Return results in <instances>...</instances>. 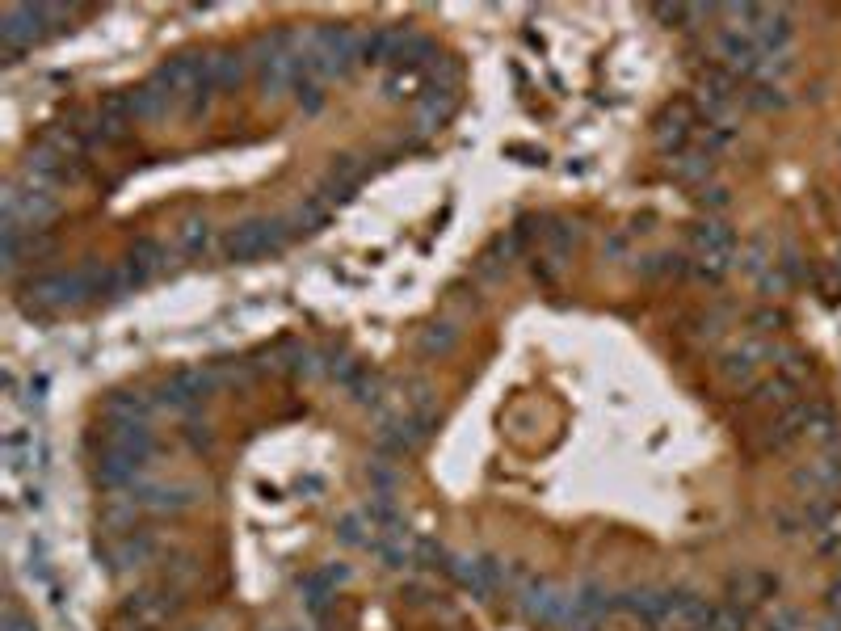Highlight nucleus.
<instances>
[{
  "mask_svg": "<svg viewBox=\"0 0 841 631\" xmlns=\"http://www.w3.org/2000/svg\"><path fill=\"white\" fill-rule=\"evenodd\" d=\"M131 93H135V118H143V122L164 118V114H169V110L177 106V101H181L177 93H169V89H164L160 80H152V76L143 80V85H135Z\"/></svg>",
  "mask_w": 841,
  "mask_h": 631,
  "instance_id": "nucleus-11",
  "label": "nucleus"
},
{
  "mask_svg": "<svg viewBox=\"0 0 841 631\" xmlns=\"http://www.w3.org/2000/svg\"><path fill=\"white\" fill-rule=\"evenodd\" d=\"M741 261H736V253H699V261H690V274L694 278H703V282H720L724 274H732Z\"/></svg>",
  "mask_w": 841,
  "mask_h": 631,
  "instance_id": "nucleus-24",
  "label": "nucleus"
},
{
  "mask_svg": "<svg viewBox=\"0 0 841 631\" xmlns=\"http://www.w3.org/2000/svg\"><path fill=\"white\" fill-rule=\"evenodd\" d=\"M135 510H139V505H135V501H127V497H118V501H110V505H101V514H97L101 531H114L118 539H122V535H131V531H135Z\"/></svg>",
  "mask_w": 841,
  "mask_h": 631,
  "instance_id": "nucleus-21",
  "label": "nucleus"
},
{
  "mask_svg": "<svg viewBox=\"0 0 841 631\" xmlns=\"http://www.w3.org/2000/svg\"><path fill=\"white\" fill-rule=\"evenodd\" d=\"M366 169H371V165H366L362 156H354V152H341V156H333V169H328V173H333V177H341L345 186H362Z\"/></svg>",
  "mask_w": 841,
  "mask_h": 631,
  "instance_id": "nucleus-28",
  "label": "nucleus"
},
{
  "mask_svg": "<svg viewBox=\"0 0 841 631\" xmlns=\"http://www.w3.org/2000/svg\"><path fill=\"white\" fill-rule=\"evenodd\" d=\"M350 396H354V404L358 409H379V400H383V388H379V379L371 375V366L358 375V383L350 388Z\"/></svg>",
  "mask_w": 841,
  "mask_h": 631,
  "instance_id": "nucleus-29",
  "label": "nucleus"
},
{
  "mask_svg": "<svg viewBox=\"0 0 841 631\" xmlns=\"http://www.w3.org/2000/svg\"><path fill=\"white\" fill-rule=\"evenodd\" d=\"M366 480H371V488H379V493L387 497V493H392V488L400 484V472H396V467L387 463V459H375L371 467H366Z\"/></svg>",
  "mask_w": 841,
  "mask_h": 631,
  "instance_id": "nucleus-33",
  "label": "nucleus"
},
{
  "mask_svg": "<svg viewBox=\"0 0 841 631\" xmlns=\"http://www.w3.org/2000/svg\"><path fill=\"white\" fill-rule=\"evenodd\" d=\"M160 409L156 404V396H148V392H114L110 400H106V421H148L152 413Z\"/></svg>",
  "mask_w": 841,
  "mask_h": 631,
  "instance_id": "nucleus-13",
  "label": "nucleus"
},
{
  "mask_svg": "<svg viewBox=\"0 0 841 631\" xmlns=\"http://www.w3.org/2000/svg\"><path fill=\"white\" fill-rule=\"evenodd\" d=\"M741 106L745 110H783L787 93H783V85H770V80H753L749 89H741Z\"/></svg>",
  "mask_w": 841,
  "mask_h": 631,
  "instance_id": "nucleus-22",
  "label": "nucleus"
},
{
  "mask_svg": "<svg viewBox=\"0 0 841 631\" xmlns=\"http://www.w3.org/2000/svg\"><path fill=\"white\" fill-rule=\"evenodd\" d=\"M619 610L635 615L648 627H661L673 619V589H652V585H635L619 594Z\"/></svg>",
  "mask_w": 841,
  "mask_h": 631,
  "instance_id": "nucleus-8",
  "label": "nucleus"
},
{
  "mask_svg": "<svg viewBox=\"0 0 841 631\" xmlns=\"http://www.w3.org/2000/svg\"><path fill=\"white\" fill-rule=\"evenodd\" d=\"M286 244H291V232H286V219H244L236 228H228L223 236V257L228 261H257V257H278Z\"/></svg>",
  "mask_w": 841,
  "mask_h": 631,
  "instance_id": "nucleus-2",
  "label": "nucleus"
},
{
  "mask_svg": "<svg viewBox=\"0 0 841 631\" xmlns=\"http://www.w3.org/2000/svg\"><path fill=\"white\" fill-rule=\"evenodd\" d=\"M627 249H631V236H627V232H614V236H606V244H602L606 257H627Z\"/></svg>",
  "mask_w": 841,
  "mask_h": 631,
  "instance_id": "nucleus-37",
  "label": "nucleus"
},
{
  "mask_svg": "<svg viewBox=\"0 0 841 631\" xmlns=\"http://www.w3.org/2000/svg\"><path fill=\"white\" fill-rule=\"evenodd\" d=\"M421 97V85L408 72H392V76H383V101H400V97Z\"/></svg>",
  "mask_w": 841,
  "mask_h": 631,
  "instance_id": "nucleus-32",
  "label": "nucleus"
},
{
  "mask_svg": "<svg viewBox=\"0 0 841 631\" xmlns=\"http://www.w3.org/2000/svg\"><path fill=\"white\" fill-rule=\"evenodd\" d=\"M690 240L699 244V253H736V232L724 219H703L690 228Z\"/></svg>",
  "mask_w": 841,
  "mask_h": 631,
  "instance_id": "nucleus-16",
  "label": "nucleus"
},
{
  "mask_svg": "<svg viewBox=\"0 0 841 631\" xmlns=\"http://www.w3.org/2000/svg\"><path fill=\"white\" fill-rule=\"evenodd\" d=\"M127 257H131V261H139L143 270L160 274L164 266H169V244L156 240V236H135V240H131V249H127Z\"/></svg>",
  "mask_w": 841,
  "mask_h": 631,
  "instance_id": "nucleus-19",
  "label": "nucleus"
},
{
  "mask_svg": "<svg viewBox=\"0 0 841 631\" xmlns=\"http://www.w3.org/2000/svg\"><path fill=\"white\" fill-rule=\"evenodd\" d=\"M64 5H9L0 13V47H5L9 64H17V55H26L34 43H43L47 34H55V22H68Z\"/></svg>",
  "mask_w": 841,
  "mask_h": 631,
  "instance_id": "nucleus-1",
  "label": "nucleus"
},
{
  "mask_svg": "<svg viewBox=\"0 0 841 631\" xmlns=\"http://www.w3.org/2000/svg\"><path fill=\"white\" fill-rule=\"evenodd\" d=\"M635 274L640 278H682L690 274V257H678V253H648L635 261Z\"/></svg>",
  "mask_w": 841,
  "mask_h": 631,
  "instance_id": "nucleus-17",
  "label": "nucleus"
},
{
  "mask_svg": "<svg viewBox=\"0 0 841 631\" xmlns=\"http://www.w3.org/2000/svg\"><path fill=\"white\" fill-rule=\"evenodd\" d=\"M366 531H375V526L366 522L362 510H358V514H345V518L337 522V539H341L345 547H362V552H366V543L375 539V535H366Z\"/></svg>",
  "mask_w": 841,
  "mask_h": 631,
  "instance_id": "nucleus-27",
  "label": "nucleus"
},
{
  "mask_svg": "<svg viewBox=\"0 0 841 631\" xmlns=\"http://www.w3.org/2000/svg\"><path fill=\"white\" fill-rule=\"evenodd\" d=\"M122 497L135 501L139 510H148V514H186V510L198 505V488H190V484H156V480L143 476Z\"/></svg>",
  "mask_w": 841,
  "mask_h": 631,
  "instance_id": "nucleus-5",
  "label": "nucleus"
},
{
  "mask_svg": "<svg viewBox=\"0 0 841 631\" xmlns=\"http://www.w3.org/2000/svg\"><path fill=\"white\" fill-rule=\"evenodd\" d=\"M459 345V329L450 320H434L429 329H421V354H450Z\"/></svg>",
  "mask_w": 841,
  "mask_h": 631,
  "instance_id": "nucleus-25",
  "label": "nucleus"
},
{
  "mask_svg": "<svg viewBox=\"0 0 841 631\" xmlns=\"http://www.w3.org/2000/svg\"><path fill=\"white\" fill-rule=\"evenodd\" d=\"M160 552V543L148 535V531H131V535H122L114 543V560L118 568H143V564H152Z\"/></svg>",
  "mask_w": 841,
  "mask_h": 631,
  "instance_id": "nucleus-14",
  "label": "nucleus"
},
{
  "mask_svg": "<svg viewBox=\"0 0 841 631\" xmlns=\"http://www.w3.org/2000/svg\"><path fill=\"white\" fill-rule=\"evenodd\" d=\"M556 266H560V261H551V257H535V266H530V274H535L539 282H556Z\"/></svg>",
  "mask_w": 841,
  "mask_h": 631,
  "instance_id": "nucleus-38",
  "label": "nucleus"
},
{
  "mask_svg": "<svg viewBox=\"0 0 841 631\" xmlns=\"http://www.w3.org/2000/svg\"><path fill=\"white\" fill-rule=\"evenodd\" d=\"M291 97H295V106L312 118V114H320L324 106H328V93H324V85H295L291 89Z\"/></svg>",
  "mask_w": 841,
  "mask_h": 631,
  "instance_id": "nucleus-30",
  "label": "nucleus"
},
{
  "mask_svg": "<svg viewBox=\"0 0 841 631\" xmlns=\"http://www.w3.org/2000/svg\"><path fill=\"white\" fill-rule=\"evenodd\" d=\"M0 631H34V623L26 619V610L17 606V598H5V615H0Z\"/></svg>",
  "mask_w": 841,
  "mask_h": 631,
  "instance_id": "nucleus-35",
  "label": "nucleus"
},
{
  "mask_svg": "<svg viewBox=\"0 0 841 631\" xmlns=\"http://www.w3.org/2000/svg\"><path fill=\"white\" fill-rule=\"evenodd\" d=\"M215 97H219L215 80H211V76H202L194 89H186V93H181V114H186V118L194 122V118H202V114H207V110L215 106Z\"/></svg>",
  "mask_w": 841,
  "mask_h": 631,
  "instance_id": "nucleus-23",
  "label": "nucleus"
},
{
  "mask_svg": "<svg viewBox=\"0 0 841 631\" xmlns=\"http://www.w3.org/2000/svg\"><path fill=\"white\" fill-rule=\"evenodd\" d=\"M783 324H787V316H783V312H774V308H762V312H753V316H749L753 337H766V333H774V329H783Z\"/></svg>",
  "mask_w": 841,
  "mask_h": 631,
  "instance_id": "nucleus-34",
  "label": "nucleus"
},
{
  "mask_svg": "<svg viewBox=\"0 0 841 631\" xmlns=\"http://www.w3.org/2000/svg\"><path fill=\"white\" fill-rule=\"evenodd\" d=\"M76 303H89L80 270H51V274L30 278L22 287L26 312H64V308H76Z\"/></svg>",
  "mask_w": 841,
  "mask_h": 631,
  "instance_id": "nucleus-3",
  "label": "nucleus"
},
{
  "mask_svg": "<svg viewBox=\"0 0 841 631\" xmlns=\"http://www.w3.org/2000/svg\"><path fill=\"white\" fill-rule=\"evenodd\" d=\"M387 55H392V30H371V34H362V43H358V64H362V68L387 64Z\"/></svg>",
  "mask_w": 841,
  "mask_h": 631,
  "instance_id": "nucleus-26",
  "label": "nucleus"
},
{
  "mask_svg": "<svg viewBox=\"0 0 841 631\" xmlns=\"http://www.w3.org/2000/svg\"><path fill=\"white\" fill-rule=\"evenodd\" d=\"M829 610H841V577L829 585Z\"/></svg>",
  "mask_w": 841,
  "mask_h": 631,
  "instance_id": "nucleus-39",
  "label": "nucleus"
},
{
  "mask_svg": "<svg viewBox=\"0 0 841 631\" xmlns=\"http://www.w3.org/2000/svg\"><path fill=\"white\" fill-rule=\"evenodd\" d=\"M749 396V404L753 409H774V413H783V409H791V404L799 400V379H791V375H783V371H774V375H766V379H757L753 388H745Z\"/></svg>",
  "mask_w": 841,
  "mask_h": 631,
  "instance_id": "nucleus-9",
  "label": "nucleus"
},
{
  "mask_svg": "<svg viewBox=\"0 0 841 631\" xmlns=\"http://www.w3.org/2000/svg\"><path fill=\"white\" fill-rule=\"evenodd\" d=\"M577 606H581V615H585L589 623H598V619H606V615H614V610H619V594H614V589H606L602 581H585V585L577 589Z\"/></svg>",
  "mask_w": 841,
  "mask_h": 631,
  "instance_id": "nucleus-15",
  "label": "nucleus"
},
{
  "mask_svg": "<svg viewBox=\"0 0 841 631\" xmlns=\"http://www.w3.org/2000/svg\"><path fill=\"white\" fill-rule=\"evenodd\" d=\"M434 38L421 34V30H408V26H396L392 30V55H387V68L392 72H413V68H434Z\"/></svg>",
  "mask_w": 841,
  "mask_h": 631,
  "instance_id": "nucleus-7",
  "label": "nucleus"
},
{
  "mask_svg": "<svg viewBox=\"0 0 841 631\" xmlns=\"http://www.w3.org/2000/svg\"><path fill=\"white\" fill-rule=\"evenodd\" d=\"M694 202H699V207H707V211H724L728 202H732V194H728L724 186H703L699 194H694Z\"/></svg>",
  "mask_w": 841,
  "mask_h": 631,
  "instance_id": "nucleus-36",
  "label": "nucleus"
},
{
  "mask_svg": "<svg viewBox=\"0 0 841 631\" xmlns=\"http://www.w3.org/2000/svg\"><path fill=\"white\" fill-rule=\"evenodd\" d=\"M543 244L551 249V261H560V257H568L581 244V228H577V223H568V219H547Z\"/></svg>",
  "mask_w": 841,
  "mask_h": 631,
  "instance_id": "nucleus-18",
  "label": "nucleus"
},
{
  "mask_svg": "<svg viewBox=\"0 0 841 631\" xmlns=\"http://www.w3.org/2000/svg\"><path fill=\"white\" fill-rule=\"evenodd\" d=\"M669 173L682 181V186H694V190H703L707 186V177L715 173V156L703 152V148H686L682 156H673L669 160Z\"/></svg>",
  "mask_w": 841,
  "mask_h": 631,
  "instance_id": "nucleus-12",
  "label": "nucleus"
},
{
  "mask_svg": "<svg viewBox=\"0 0 841 631\" xmlns=\"http://www.w3.org/2000/svg\"><path fill=\"white\" fill-rule=\"evenodd\" d=\"M694 131H699V118H694V106H686V101H678V106H669L661 118H656V148H661L665 156H682L690 148V139Z\"/></svg>",
  "mask_w": 841,
  "mask_h": 631,
  "instance_id": "nucleus-6",
  "label": "nucleus"
},
{
  "mask_svg": "<svg viewBox=\"0 0 841 631\" xmlns=\"http://www.w3.org/2000/svg\"><path fill=\"white\" fill-rule=\"evenodd\" d=\"M211 244H215V236H211V223H207V219H190L186 228L177 232V249L186 253L190 261L207 257V253H211Z\"/></svg>",
  "mask_w": 841,
  "mask_h": 631,
  "instance_id": "nucleus-20",
  "label": "nucleus"
},
{
  "mask_svg": "<svg viewBox=\"0 0 841 631\" xmlns=\"http://www.w3.org/2000/svg\"><path fill=\"white\" fill-rule=\"evenodd\" d=\"M181 442H186L194 455H211V451H215V434H211V430H207V425H202V421L181 425Z\"/></svg>",
  "mask_w": 841,
  "mask_h": 631,
  "instance_id": "nucleus-31",
  "label": "nucleus"
},
{
  "mask_svg": "<svg viewBox=\"0 0 841 631\" xmlns=\"http://www.w3.org/2000/svg\"><path fill=\"white\" fill-rule=\"evenodd\" d=\"M358 43H362V34H354L350 26H316L312 34H307V47L328 59V76L333 80H345L362 68L358 64Z\"/></svg>",
  "mask_w": 841,
  "mask_h": 631,
  "instance_id": "nucleus-4",
  "label": "nucleus"
},
{
  "mask_svg": "<svg viewBox=\"0 0 841 631\" xmlns=\"http://www.w3.org/2000/svg\"><path fill=\"white\" fill-rule=\"evenodd\" d=\"M249 55L244 51H215L211 55V80H215V89L219 93H236L244 80H249Z\"/></svg>",
  "mask_w": 841,
  "mask_h": 631,
  "instance_id": "nucleus-10",
  "label": "nucleus"
}]
</instances>
